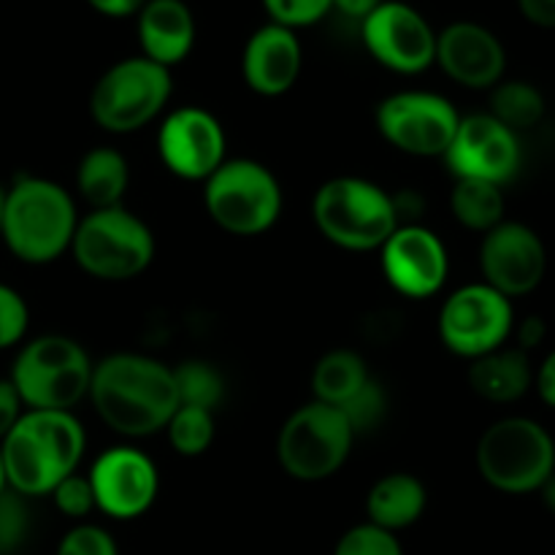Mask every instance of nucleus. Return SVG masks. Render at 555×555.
Listing matches in <instances>:
<instances>
[{
  "mask_svg": "<svg viewBox=\"0 0 555 555\" xmlns=\"http://www.w3.org/2000/svg\"><path fill=\"white\" fill-rule=\"evenodd\" d=\"M87 399L95 415L125 439L166 431L179 410L173 366L141 352H114L98 361Z\"/></svg>",
  "mask_w": 555,
  "mask_h": 555,
  "instance_id": "f257e3e1",
  "label": "nucleus"
},
{
  "mask_svg": "<svg viewBox=\"0 0 555 555\" xmlns=\"http://www.w3.org/2000/svg\"><path fill=\"white\" fill-rule=\"evenodd\" d=\"M87 431L74 412L27 410L0 442L5 488L20 496H49L60 480L79 472Z\"/></svg>",
  "mask_w": 555,
  "mask_h": 555,
  "instance_id": "f03ea898",
  "label": "nucleus"
},
{
  "mask_svg": "<svg viewBox=\"0 0 555 555\" xmlns=\"http://www.w3.org/2000/svg\"><path fill=\"white\" fill-rule=\"evenodd\" d=\"M76 225L79 209L74 195L52 179L22 177L5 190L0 238L22 263H54L70 249Z\"/></svg>",
  "mask_w": 555,
  "mask_h": 555,
  "instance_id": "7ed1b4c3",
  "label": "nucleus"
},
{
  "mask_svg": "<svg viewBox=\"0 0 555 555\" xmlns=\"http://www.w3.org/2000/svg\"><path fill=\"white\" fill-rule=\"evenodd\" d=\"M312 220L325 242L347 253H379L401 225L393 195L363 177H334L320 184Z\"/></svg>",
  "mask_w": 555,
  "mask_h": 555,
  "instance_id": "20e7f679",
  "label": "nucleus"
},
{
  "mask_svg": "<svg viewBox=\"0 0 555 555\" xmlns=\"http://www.w3.org/2000/svg\"><path fill=\"white\" fill-rule=\"evenodd\" d=\"M90 352L63 334H43L22 345L11 366V385L25 410L74 412L90 396Z\"/></svg>",
  "mask_w": 555,
  "mask_h": 555,
  "instance_id": "39448f33",
  "label": "nucleus"
},
{
  "mask_svg": "<svg viewBox=\"0 0 555 555\" xmlns=\"http://www.w3.org/2000/svg\"><path fill=\"white\" fill-rule=\"evenodd\" d=\"M477 472L499 493H540L555 472V439L531 417H502L477 442Z\"/></svg>",
  "mask_w": 555,
  "mask_h": 555,
  "instance_id": "423d86ee",
  "label": "nucleus"
},
{
  "mask_svg": "<svg viewBox=\"0 0 555 555\" xmlns=\"http://www.w3.org/2000/svg\"><path fill=\"white\" fill-rule=\"evenodd\" d=\"M155 233L125 206L95 209L79 217L68 253L92 280L128 282L155 260Z\"/></svg>",
  "mask_w": 555,
  "mask_h": 555,
  "instance_id": "0eeeda50",
  "label": "nucleus"
},
{
  "mask_svg": "<svg viewBox=\"0 0 555 555\" xmlns=\"http://www.w3.org/2000/svg\"><path fill=\"white\" fill-rule=\"evenodd\" d=\"M204 206L220 231L260 236L282 217L285 195L271 168L249 157H233L204 182Z\"/></svg>",
  "mask_w": 555,
  "mask_h": 555,
  "instance_id": "6e6552de",
  "label": "nucleus"
},
{
  "mask_svg": "<svg viewBox=\"0 0 555 555\" xmlns=\"http://www.w3.org/2000/svg\"><path fill=\"white\" fill-rule=\"evenodd\" d=\"M171 92V70L135 54L103 70L90 92V114L106 133H135L166 112Z\"/></svg>",
  "mask_w": 555,
  "mask_h": 555,
  "instance_id": "1a4fd4ad",
  "label": "nucleus"
},
{
  "mask_svg": "<svg viewBox=\"0 0 555 555\" xmlns=\"http://www.w3.org/2000/svg\"><path fill=\"white\" fill-rule=\"evenodd\" d=\"M356 437L358 434L339 406L312 399L282 423L276 459L293 480L323 482L347 464Z\"/></svg>",
  "mask_w": 555,
  "mask_h": 555,
  "instance_id": "9d476101",
  "label": "nucleus"
},
{
  "mask_svg": "<svg viewBox=\"0 0 555 555\" xmlns=\"http://www.w3.org/2000/svg\"><path fill=\"white\" fill-rule=\"evenodd\" d=\"M515 323V307L507 296L488 287L486 282H472L450 293L439 309L437 331L453 356L477 361L507 345L513 339Z\"/></svg>",
  "mask_w": 555,
  "mask_h": 555,
  "instance_id": "9b49d317",
  "label": "nucleus"
},
{
  "mask_svg": "<svg viewBox=\"0 0 555 555\" xmlns=\"http://www.w3.org/2000/svg\"><path fill=\"white\" fill-rule=\"evenodd\" d=\"M461 114L439 92L401 90L383 98L374 112L377 133L393 150L412 157H444Z\"/></svg>",
  "mask_w": 555,
  "mask_h": 555,
  "instance_id": "f8f14e48",
  "label": "nucleus"
},
{
  "mask_svg": "<svg viewBox=\"0 0 555 555\" xmlns=\"http://www.w3.org/2000/svg\"><path fill=\"white\" fill-rule=\"evenodd\" d=\"M363 47L383 68L401 76L423 74L437 57V30L410 3L385 0L361 22Z\"/></svg>",
  "mask_w": 555,
  "mask_h": 555,
  "instance_id": "ddd939ff",
  "label": "nucleus"
},
{
  "mask_svg": "<svg viewBox=\"0 0 555 555\" xmlns=\"http://www.w3.org/2000/svg\"><path fill=\"white\" fill-rule=\"evenodd\" d=\"M95 509L114 520H135L155 504L160 491L157 466L133 444H114L92 461L87 472Z\"/></svg>",
  "mask_w": 555,
  "mask_h": 555,
  "instance_id": "4468645a",
  "label": "nucleus"
},
{
  "mask_svg": "<svg viewBox=\"0 0 555 555\" xmlns=\"http://www.w3.org/2000/svg\"><path fill=\"white\" fill-rule=\"evenodd\" d=\"M480 274L488 287L509 301L534 293L547 274V249L540 233L526 222L504 220L480 242Z\"/></svg>",
  "mask_w": 555,
  "mask_h": 555,
  "instance_id": "2eb2a0df",
  "label": "nucleus"
},
{
  "mask_svg": "<svg viewBox=\"0 0 555 555\" xmlns=\"http://www.w3.org/2000/svg\"><path fill=\"white\" fill-rule=\"evenodd\" d=\"M225 150V128L201 106L173 108L157 130L160 163L184 182H206L228 160Z\"/></svg>",
  "mask_w": 555,
  "mask_h": 555,
  "instance_id": "dca6fc26",
  "label": "nucleus"
},
{
  "mask_svg": "<svg viewBox=\"0 0 555 555\" xmlns=\"http://www.w3.org/2000/svg\"><path fill=\"white\" fill-rule=\"evenodd\" d=\"M455 179H482L499 188L520 171V135L488 112L461 117L459 130L442 157Z\"/></svg>",
  "mask_w": 555,
  "mask_h": 555,
  "instance_id": "f3484780",
  "label": "nucleus"
},
{
  "mask_svg": "<svg viewBox=\"0 0 555 555\" xmlns=\"http://www.w3.org/2000/svg\"><path fill=\"white\" fill-rule=\"evenodd\" d=\"M379 266L399 296L431 298L450 276V255L442 238L426 225H399L379 247Z\"/></svg>",
  "mask_w": 555,
  "mask_h": 555,
  "instance_id": "a211bd4d",
  "label": "nucleus"
},
{
  "mask_svg": "<svg viewBox=\"0 0 555 555\" xmlns=\"http://www.w3.org/2000/svg\"><path fill=\"white\" fill-rule=\"evenodd\" d=\"M434 65L466 90H493L507 70V49L486 25L461 20L437 33Z\"/></svg>",
  "mask_w": 555,
  "mask_h": 555,
  "instance_id": "6ab92c4d",
  "label": "nucleus"
},
{
  "mask_svg": "<svg viewBox=\"0 0 555 555\" xmlns=\"http://www.w3.org/2000/svg\"><path fill=\"white\" fill-rule=\"evenodd\" d=\"M301 65L304 49L291 27L269 22L244 43L242 76L255 95L280 98L291 92L301 76Z\"/></svg>",
  "mask_w": 555,
  "mask_h": 555,
  "instance_id": "aec40b11",
  "label": "nucleus"
},
{
  "mask_svg": "<svg viewBox=\"0 0 555 555\" xmlns=\"http://www.w3.org/2000/svg\"><path fill=\"white\" fill-rule=\"evenodd\" d=\"M141 57L171 70L195 47V16L184 0H146L135 14Z\"/></svg>",
  "mask_w": 555,
  "mask_h": 555,
  "instance_id": "412c9836",
  "label": "nucleus"
},
{
  "mask_svg": "<svg viewBox=\"0 0 555 555\" xmlns=\"http://www.w3.org/2000/svg\"><path fill=\"white\" fill-rule=\"evenodd\" d=\"M469 388L491 404H515L534 388V366L520 347H499L469 361Z\"/></svg>",
  "mask_w": 555,
  "mask_h": 555,
  "instance_id": "4be33fe9",
  "label": "nucleus"
},
{
  "mask_svg": "<svg viewBox=\"0 0 555 555\" xmlns=\"http://www.w3.org/2000/svg\"><path fill=\"white\" fill-rule=\"evenodd\" d=\"M428 504L426 486L415 475L406 472H393V475L379 477L366 496L369 524L377 529L399 534L410 529L423 518Z\"/></svg>",
  "mask_w": 555,
  "mask_h": 555,
  "instance_id": "5701e85b",
  "label": "nucleus"
},
{
  "mask_svg": "<svg viewBox=\"0 0 555 555\" xmlns=\"http://www.w3.org/2000/svg\"><path fill=\"white\" fill-rule=\"evenodd\" d=\"M128 188L130 163L114 146H92L76 166V193L90 211L125 206Z\"/></svg>",
  "mask_w": 555,
  "mask_h": 555,
  "instance_id": "b1692460",
  "label": "nucleus"
},
{
  "mask_svg": "<svg viewBox=\"0 0 555 555\" xmlns=\"http://www.w3.org/2000/svg\"><path fill=\"white\" fill-rule=\"evenodd\" d=\"M372 383L366 361L356 350H331L312 369V399L320 404L347 406Z\"/></svg>",
  "mask_w": 555,
  "mask_h": 555,
  "instance_id": "393cba45",
  "label": "nucleus"
},
{
  "mask_svg": "<svg viewBox=\"0 0 555 555\" xmlns=\"http://www.w3.org/2000/svg\"><path fill=\"white\" fill-rule=\"evenodd\" d=\"M450 211L466 231L488 233L507 220V201L499 184L482 179H455L450 193Z\"/></svg>",
  "mask_w": 555,
  "mask_h": 555,
  "instance_id": "a878e982",
  "label": "nucleus"
},
{
  "mask_svg": "<svg viewBox=\"0 0 555 555\" xmlns=\"http://www.w3.org/2000/svg\"><path fill=\"white\" fill-rule=\"evenodd\" d=\"M547 112L545 95L537 85L524 79H509L499 81L491 90V108L488 114L496 117L499 122L507 125L515 133H524V130L537 128L542 122Z\"/></svg>",
  "mask_w": 555,
  "mask_h": 555,
  "instance_id": "bb28decb",
  "label": "nucleus"
},
{
  "mask_svg": "<svg viewBox=\"0 0 555 555\" xmlns=\"http://www.w3.org/2000/svg\"><path fill=\"white\" fill-rule=\"evenodd\" d=\"M166 434L171 448L182 459H198V455H204L211 448V442L217 437L215 412L201 410V406L179 404V410L168 421Z\"/></svg>",
  "mask_w": 555,
  "mask_h": 555,
  "instance_id": "cd10ccee",
  "label": "nucleus"
},
{
  "mask_svg": "<svg viewBox=\"0 0 555 555\" xmlns=\"http://www.w3.org/2000/svg\"><path fill=\"white\" fill-rule=\"evenodd\" d=\"M173 383H177L179 404L215 412L225 396V379L209 361H184L173 366Z\"/></svg>",
  "mask_w": 555,
  "mask_h": 555,
  "instance_id": "c85d7f7f",
  "label": "nucleus"
},
{
  "mask_svg": "<svg viewBox=\"0 0 555 555\" xmlns=\"http://www.w3.org/2000/svg\"><path fill=\"white\" fill-rule=\"evenodd\" d=\"M334 555H404V551H401L399 534L377 529L366 520V524L352 526L339 537Z\"/></svg>",
  "mask_w": 555,
  "mask_h": 555,
  "instance_id": "c756f323",
  "label": "nucleus"
},
{
  "mask_svg": "<svg viewBox=\"0 0 555 555\" xmlns=\"http://www.w3.org/2000/svg\"><path fill=\"white\" fill-rule=\"evenodd\" d=\"M49 496H52L54 507H57L65 518L79 520V524H85L87 515L95 513V493H92L87 475H79V472H74V475H68L65 480H60L57 488H54Z\"/></svg>",
  "mask_w": 555,
  "mask_h": 555,
  "instance_id": "7c9ffc66",
  "label": "nucleus"
},
{
  "mask_svg": "<svg viewBox=\"0 0 555 555\" xmlns=\"http://www.w3.org/2000/svg\"><path fill=\"white\" fill-rule=\"evenodd\" d=\"M30 325V309L22 293L0 282V350L22 345Z\"/></svg>",
  "mask_w": 555,
  "mask_h": 555,
  "instance_id": "2f4dec72",
  "label": "nucleus"
},
{
  "mask_svg": "<svg viewBox=\"0 0 555 555\" xmlns=\"http://www.w3.org/2000/svg\"><path fill=\"white\" fill-rule=\"evenodd\" d=\"M263 9L274 25L301 30L328 16L331 0H263Z\"/></svg>",
  "mask_w": 555,
  "mask_h": 555,
  "instance_id": "473e14b6",
  "label": "nucleus"
},
{
  "mask_svg": "<svg viewBox=\"0 0 555 555\" xmlns=\"http://www.w3.org/2000/svg\"><path fill=\"white\" fill-rule=\"evenodd\" d=\"M54 555H119V547L103 526L76 524L74 529L65 531Z\"/></svg>",
  "mask_w": 555,
  "mask_h": 555,
  "instance_id": "72a5a7b5",
  "label": "nucleus"
},
{
  "mask_svg": "<svg viewBox=\"0 0 555 555\" xmlns=\"http://www.w3.org/2000/svg\"><path fill=\"white\" fill-rule=\"evenodd\" d=\"M385 404H388V399H385L383 388L372 379V383H369L366 388L350 401V404L341 406V412H345L347 421H350L352 431L361 434V431H372V428H377V423L385 417Z\"/></svg>",
  "mask_w": 555,
  "mask_h": 555,
  "instance_id": "f704fd0d",
  "label": "nucleus"
},
{
  "mask_svg": "<svg viewBox=\"0 0 555 555\" xmlns=\"http://www.w3.org/2000/svg\"><path fill=\"white\" fill-rule=\"evenodd\" d=\"M25 412V404H22L20 393L11 385V379H0V442L9 437V431L20 423V417Z\"/></svg>",
  "mask_w": 555,
  "mask_h": 555,
  "instance_id": "c9c22d12",
  "label": "nucleus"
},
{
  "mask_svg": "<svg viewBox=\"0 0 555 555\" xmlns=\"http://www.w3.org/2000/svg\"><path fill=\"white\" fill-rule=\"evenodd\" d=\"M534 390L545 406L555 410V350L545 356V361L534 369Z\"/></svg>",
  "mask_w": 555,
  "mask_h": 555,
  "instance_id": "e433bc0d",
  "label": "nucleus"
},
{
  "mask_svg": "<svg viewBox=\"0 0 555 555\" xmlns=\"http://www.w3.org/2000/svg\"><path fill=\"white\" fill-rule=\"evenodd\" d=\"M513 336L518 339V345L524 352L534 350V347H540L542 341H545L547 336V328H545V320L537 318V314H531V318L520 320V323H515V331Z\"/></svg>",
  "mask_w": 555,
  "mask_h": 555,
  "instance_id": "4c0bfd02",
  "label": "nucleus"
},
{
  "mask_svg": "<svg viewBox=\"0 0 555 555\" xmlns=\"http://www.w3.org/2000/svg\"><path fill=\"white\" fill-rule=\"evenodd\" d=\"M518 9L531 25L542 27V30H555V0H518Z\"/></svg>",
  "mask_w": 555,
  "mask_h": 555,
  "instance_id": "58836bf2",
  "label": "nucleus"
},
{
  "mask_svg": "<svg viewBox=\"0 0 555 555\" xmlns=\"http://www.w3.org/2000/svg\"><path fill=\"white\" fill-rule=\"evenodd\" d=\"M98 14L112 16V20H122V16H135L144 9L146 0H87Z\"/></svg>",
  "mask_w": 555,
  "mask_h": 555,
  "instance_id": "ea45409f",
  "label": "nucleus"
},
{
  "mask_svg": "<svg viewBox=\"0 0 555 555\" xmlns=\"http://www.w3.org/2000/svg\"><path fill=\"white\" fill-rule=\"evenodd\" d=\"M385 0H331V11L350 16V20L363 22L374 9H379Z\"/></svg>",
  "mask_w": 555,
  "mask_h": 555,
  "instance_id": "a19ab883",
  "label": "nucleus"
},
{
  "mask_svg": "<svg viewBox=\"0 0 555 555\" xmlns=\"http://www.w3.org/2000/svg\"><path fill=\"white\" fill-rule=\"evenodd\" d=\"M540 496H542V504L547 507V513L555 515V472L551 477H547L545 486L540 488Z\"/></svg>",
  "mask_w": 555,
  "mask_h": 555,
  "instance_id": "79ce46f5",
  "label": "nucleus"
},
{
  "mask_svg": "<svg viewBox=\"0 0 555 555\" xmlns=\"http://www.w3.org/2000/svg\"><path fill=\"white\" fill-rule=\"evenodd\" d=\"M3 211H5V188L0 184V228H3Z\"/></svg>",
  "mask_w": 555,
  "mask_h": 555,
  "instance_id": "37998d69",
  "label": "nucleus"
},
{
  "mask_svg": "<svg viewBox=\"0 0 555 555\" xmlns=\"http://www.w3.org/2000/svg\"><path fill=\"white\" fill-rule=\"evenodd\" d=\"M9 491V488H5V475H3V461H0V496H3V493Z\"/></svg>",
  "mask_w": 555,
  "mask_h": 555,
  "instance_id": "c03bdc74",
  "label": "nucleus"
},
{
  "mask_svg": "<svg viewBox=\"0 0 555 555\" xmlns=\"http://www.w3.org/2000/svg\"><path fill=\"white\" fill-rule=\"evenodd\" d=\"M9 553V547H5V537H3V529H0V555Z\"/></svg>",
  "mask_w": 555,
  "mask_h": 555,
  "instance_id": "a18cd8bd",
  "label": "nucleus"
}]
</instances>
